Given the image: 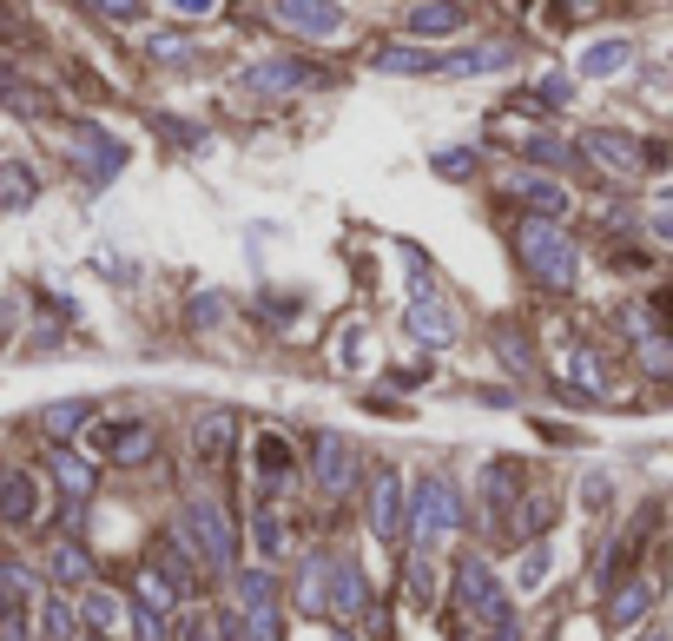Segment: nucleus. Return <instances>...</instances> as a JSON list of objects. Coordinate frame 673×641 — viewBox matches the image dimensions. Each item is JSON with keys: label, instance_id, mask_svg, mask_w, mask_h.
Masks as SVG:
<instances>
[{"label": "nucleus", "instance_id": "nucleus-1", "mask_svg": "<svg viewBox=\"0 0 673 641\" xmlns=\"http://www.w3.org/2000/svg\"><path fill=\"white\" fill-rule=\"evenodd\" d=\"M522 265L548 285V291H568L574 285V272H581V252H574V238L561 231V225H548V218H522Z\"/></svg>", "mask_w": 673, "mask_h": 641}, {"label": "nucleus", "instance_id": "nucleus-2", "mask_svg": "<svg viewBox=\"0 0 673 641\" xmlns=\"http://www.w3.org/2000/svg\"><path fill=\"white\" fill-rule=\"evenodd\" d=\"M462 529V497L449 476H423L416 483V563H436V549Z\"/></svg>", "mask_w": 673, "mask_h": 641}, {"label": "nucleus", "instance_id": "nucleus-3", "mask_svg": "<svg viewBox=\"0 0 673 641\" xmlns=\"http://www.w3.org/2000/svg\"><path fill=\"white\" fill-rule=\"evenodd\" d=\"M456 608L469 621L495 628V634H509V595H501V582H495V569L482 563V555H469V563L456 569Z\"/></svg>", "mask_w": 673, "mask_h": 641}, {"label": "nucleus", "instance_id": "nucleus-4", "mask_svg": "<svg viewBox=\"0 0 673 641\" xmlns=\"http://www.w3.org/2000/svg\"><path fill=\"white\" fill-rule=\"evenodd\" d=\"M238 595H244V628H238L244 641H278L284 634V621H278V582L265 569H244Z\"/></svg>", "mask_w": 673, "mask_h": 641}, {"label": "nucleus", "instance_id": "nucleus-5", "mask_svg": "<svg viewBox=\"0 0 673 641\" xmlns=\"http://www.w3.org/2000/svg\"><path fill=\"white\" fill-rule=\"evenodd\" d=\"M186 529L199 536V549L212 555V563H218V569H225V563H231V555H238V542H231V523H225V510H218V503H205V497H192V503H186Z\"/></svg>", "mask_w": 673, "mask_h": 641}, {"label": "nucleus", "instance_id": "nucleus-6", "mask_svg": "<svg viewBox=\"0 0 673 641\" xmlns=\"http://www.w3.org/2000/svg\"><path fill=\"white\" fill-rule=\"evenodd\" d=\"M357 469H364V463H357V450H351L344 437H330V430L317 437V483H323L330 497H344V490L357 483Z\"/></svg>", "mask_w": 673, "mask_h": 641}, {"label": "nucleus", "instance_id": "nucleus-7", "mask_svg": "<svg viewBox=\"0 0 673 641\" xmlns=\"http://www.w3.org/2000/svg\"><path fill=\"white\" fill-rule=\"evenodd\" d=\"M370 608V576L357 563H330V621H357Z\"/></svg>", "mask_w": 673, "mask_h": 641}, {"label": "nucleus", "instance_id": "nucleus-8", "mask_svg": "<svg viewBox=\"0 0 673 641\" xmlns=\"http://www.w3.org/2000/svg\"><path fill=\"white\" fill-rule=\"evenodd\" d=\"M370 529L383 542L403 529V476L396 469H377V483H370Z\"/></svg>", "mask_w": 673, "mask_h": 641}, {"label": "nucleus", "instance_id": "nucleus-9", "mask_svg": "<svg viewBox=\"0 0 673 641\" xmlns=\"http://www.w3.org/2000/svg\"><path fill=\"white\" fill-rule=\"evenodd\" d=\"M516 192H522V205H529L535 218H548V225H561V212L574 205V192H561V179H548V173H522Z\"/></svg>", "mask_w": 673, "mask_h": 641}, {"label": "nucleus", "instance_id": "nucleus-10", "mask_svg": "<svg viewBox=\"0 0 673 641\" xmlns=\"http://www.w3.org/2000/svg\"><path fill=\"white\" fill-rule=\"evenodd\" d=\"M244 79H251V87H265V93H297V87H323V73H310L304 60H265V66H251Z\"/></svg>", "mask_w": 673, "mask_h": 641}, {"label": "nucleus", "instance_id": "nucleus-11", "mask_svg": "<svg viewBox=\"0 0 673 641\" xmlns=\"http://www.w3.org/2000/svg\"><path fill=\"white\" fill-rule=\"evenodd\" d=\"M231 437H238V417H231V411H212V417H199V430H192V443H199V463H225V456H231Z\"/></svg>", "mask_w": 673, "mask_h": 641}, {"label": "nucleus", "instance_id": "nucleus-12", "mask_svg": "<svg viewBox=\"0 0 673 641\" xmlns=\"http://www.w3.org/2000/svg\"><path fill=\"white\" fill-rule=\"evenodd\" d=\"M409 338H416V344H430V351H443V344L456 338L449 311H436L430 298H416V304H409Z\"/></svg>", "mask_w": 673, "mask_h": 641}, {"label": "nucleus", "instance_id": "nucleus-13", "mask_svg": "<svg viewBox=\"0 0 673 641\" xmlns=\"http://www.w3.org/2000/svg\"><path fill=\"white\" fill-rule=\"evenodd\" d=\"M587 152L601 159L608 173H640V159H653V152H640V146H627L621 133H587Z\"/></svg>", "mask_w": 673, "mask_h": 641}, {"label": "nucleus", "instance_id": "nucleus-14", "mask_svg": "<svg viewBox=\"0 0 673 641\" xmlns=\"http://www.w3.org/2000/svg\"><path fill=\"white\" fill-rule=\"evenodd\" d=\"M284 27L310 34V40H336V27H344V8H278Z\"/></svg>", "mask_w": 673, "mask_h": 641}, {"label": "nucleus", "instance_id": "nucleus-15", "mask_svg": "<svg viewBox=\"0 0 673 641\" xmlns=\"http://www.w3.org/2000/svg\"><path fill=\"white\" fill-rule=\"evenodd\" d=\"M627 60H634L627 40H601V47H587V53L574 60V73H581V79H608V73H621Z\"/></svg>", "mask_w": 673, "mask_h": 641}, {"label": "nucleus", "instance_id": "nucleus-16", "mask_svg": "<svg viewBox=\"0 0 673 641\" xmlns=\"http://www.w3.org/2000/svg\"><path fill=\"white\" fill-rule=\"evenodd\" d=\"M251 463H258V483L271 490V483H284V476H291V443L284 437H258V450H251Z\"/></svg>", "mask_w": 673, "mask_h": 641}, {"label": "nucleus", "instance_id": "nucleus-17", "mask_svg": "<svg viewBox=\"0 0 673 641\" xmlns=\"http://www.w3.org/2000/svg\"><path fill=\"white\" fill-rule=\"evenodd\" d=\"M647 602H653V582H627V589L608 602V621L627 634V628H640V621H647Z\"/></svg>", "mask_w": 673, "mask_h": 641}, {"label": "nucleus", "instance_id": "nucleus-18", "mask_svg": "<svg viewBox=\"0 0 673 641\" xmlns=\"http://www.w3.org/2000/svg\"><path fill=\"white\" fill-rule=\"evenodd\" d=\"M509 53L516 47H462L443 60V73H495V66H509Z\"/></svg>", "mask_w": 673, "mask_h": 641}, {"label": "nucleus", "instance_id": "nucleus-19", "mask_svg": "<svg viewBox=\"0 0 673 641\" xmlns=\"http://www.w3.org/2000/svg\"><path fill=\"white\" fill-rule=\"evenodd\" d=\"M34 503H40V497H34V483H27V476H14V469L0 476V516L27 523V516H34Z\"/></svg>", "mask_w": 673, "mask_h": 641}, {"label": "nucleus", "instance_id": "nucleus-20", "mask_svg": "<svg viewBox=\"0 0 673 641\" xmlns=\"http://www.w3.org/2000/svg\"><path fill=\"white\" fill-rule=\"evenodd\" d=\"M251 536H258V555H265V563H278V555H284V516H278V510H258V516H251Z\"/></svg>", "mask_w": 673, "mask_h": 641}, {"label": "nucleus", "instance_id": "nucleus-21", "mask_svg": "<svg viewBox=\"0 0 673 641\" xmlns=\"http://www.w3.org/2000/svg\"><path fill=\"white\" fill-rule=\"evenodd\" d=\"M409 27H416V34H456V27H462V14H456V8H416V14H409Z\"/></svg>", "mask_w": 673, "mask_h": 641}, {"label": "nucleus", "instance_id": "nucleus-22", "mask_svg": "<svg viewBox=\"0 0 673 641\" xmlns=\"http://www.w3.org/2000/svg\"><path fill=\"white\" fill-rule=\"evenodd\" d=\"M377 66H383V73H430L436 60H430V53H416V47H390Z\"/></svg>", "mask_w": 673, "mask_h": 641}, {"label": "nucleus", "instance_id": "nucleus-23", "mask_svg": "<svg viewBox=\"0 0 673 641\" xmlns=\"http://www.w3.org/2000/svg\"><path fill=\"white\" fill-rule=\"evenodd\" d=\"M27 199H34V173L8 166V173H0V205H27Z\"/></svg>", "mask_w": 673, "mask_h": 641}, {"label": "nucleus", "instance_id": "nucleus-24", "mask_svg": "<svg viewBox=\"0 0 673 641\" xmlns=\"http://www.w3.org/2000/svg\"><path fill=\"white\" fill-rule=\"evenodd\" d=\"M548 569H555V555H548V549L535 542V549L522 555V589H542V582H548Z\"/></svg>", "mask_w": 673, "mask_h": 641}, {"label": "nucleus", "instance_id": "nucleus-25", "mask_svg": "<svg viewBox=\"0 0 673 641\" xmlns=\"http://www.w3.org/2000/svg\"><path fill=\"white\" fill-rule=\"evenodd\" d=\"M522 152L535 166H568V146H555V139H522Z\"/></svg>", "mask_w": 673, "mask_h": 641}, {"label": "nucleus", "instance_id": "nucleus-26", "mask_svg": "<svg viewBox=\"0 0 673 641\" xmlns=\"http://www.w3.org/2000/svg\"><path fill=\"white\" fill-rule=\"evenodd\" d=\"M53 569H60L66 582H79V576H87V555H79V549L66 542V549H53Z\"/></svg>", "mask_w": 673, "mask_h": 641}, {"label": "nucleus", "instance_id": "nucleus-27", "mask_svg": "<svg viewBox=\"0 0 673 641\" xmlns=\"http://www.w3.org/2000/svg\"><path fill=\"white\" fill-rule=\"evenodd\" d=\"M568 377H581L587 390H601V370H595V357H587V351H568Z\"/></svg>", "mask_w": 673, "mask_h": 641}, {"label": "nucleus", "instance_id": "nucleus-28", "mask_svg": "<svg viewBox=\"0 0 673 641\" xmlns=\"http://www.w3.org/2000/svg\"><path fill=\"white\" fill-rule=\"evenodd\" d=\"M436 173H475V152H436Z\"/></svg>", "mask_w": 673, "mask_h": 641}, {"label": "nucleus", "instance_id": "nucleus-29", "mask_svg": "<svg viewBox=\"0 0 673 641\" xmlns=\"http://www.w3.org/2000/svg\"><path fill=\"white\" fill-rule=\"evenodd\" d=\"M87 621L113 628V621H119V602H113V595H93V602H87Z\"/></svg>", "mask_w": 673, "mask_h": 641}, {"label": "nucleus", "instance_id": "nucleus-30", "mask_svg": "<svg viewBox=\"0 0 673 641\" xmlns=\"http://www.w3.org/2000/svg\"><path fill=\"white\" fill-rule=\"evenodd\" d=\"M60 476H66V490H87V483H93V469L73 463V456H60Z\"/></svg>", "mask_w": 673, "mask_h": 641}, {"label": "nucleus", "instance_id": "nucleus-31", "mask_svg": "<svg viewBox=\"0 0 673 641\" xmlns=\"http://www.w3.org/2000/svg\"><path fill=\"white\" fill-rule=\"evenodd\" d=\"M79 417H87V404H66V411H53L47 424H53V430H79Z\"/></svg>", "mask_w": 673, "mask_h": 641}, {"label": "nucleus", "instance_id": "nucleus-32", "mask_svg": "<svg viewBox=\"0 0 673 641\" xmlns=\"http://www.w3.org/2000/svg\"><path fill=\"white\" fill-rule=\"evenodd\" d=\"M653 231H660V246H673V205H666V212H653Z\"/></svg>", "mask_w": 673, "mask_h": 641}, {"label": "nucleus", "instance_id": "nucleus-33", "mask_svg": "<svg viewBox=\"0 0 673 641\" xmlns=\"http://www.w3.org/2000/svg\"><path fill=\"white\" fill-rule=\"evenodd\" d=\"M192 641H218V628H199V634H192Z\"/></svg>", "mask_w": 673, "mask_h": 641}, {"label": "nucleus", "instance_id": "nucleus-34", "mask_svg": "<svg viewBox=\"0 0 673 641\" xmlns=\"http://www.w3.org/2000/svg\"><path fill=\"white\" fill-rule=\"evenodd\" d=\"M647 641H673V628H653V634H647Z\"/></svg>", "mask_w": 673, "mask_h": 641}, {"label": "nucleus", "instance_id": "nucleus-35", "mask_svg": "<svg viewBox=\"0 0 673 641\" xmlns=\"http://www.w3.org/2000/svg\"><path fill=\"white\" fill-rule=\"evenodd\" d=\"M0 615H8V595H0Z\"/></svg>", "mask_w": 673, "mask_h": 641}, {"label": "nucleus", "instance_id": "nucleus-36", "mask_svg": "<svg viewBox=\"0 0 673 641\" xmlns=\"http://www.w3.org/2000/svg\"><path fill=\"white\" fill-rule=\"evenodd\" d=\"M666 205H673V186H666Z\"/></svg>", "mask_w": 673, "mask_h": 641}, {"label": "nucleus", "instance_id": "nucleus-37", "mask_svg": "<svg viewBox=\"0 0 673 641\" xmlns=\"http://www.w3.org/2000/svg\"><path fill=\"white\" fill-rule=\"evenodd\" d=\"M336 641H344V634H336Z\"/></svg>", "mask_w": 673, "mask_h": 641}]
</instances>
